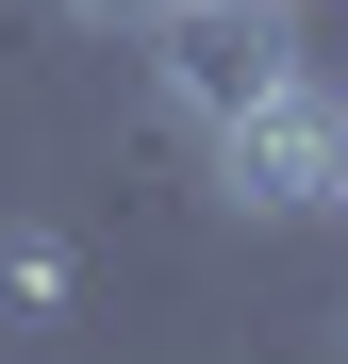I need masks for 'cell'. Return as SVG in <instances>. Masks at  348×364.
<instances>
[{
	"mask_svg": "<svg viewBox=\"0 0 348 364\" xmlns=\"http://www.w3.org/2000/svg\"><path fill=\"white\" fill-rule=\"evenodd\" d=\"M315 50H299V0H166L149 17V83L183 133H232L249 100H282Z\"/></svg>",
	"mask_w": 348,
	"mask_h": 364,
	"instance_id": "cell-1",
	"label": "cell"
},
{
	"mask_svg": "<svg viewBox=\"0 0 348 364\" xmlns=\"http://www.w3.org/2000/svg\"><path fill=\"white\" fill-rule=\"evenodd\" d=\"M149 17H166V0H149Z\"/></svg>",
	"mask_w": 348,
	"mask_h": 364,
	"instance_id": "cell-4",
	"label": "cell"
},
{
	"mask_svg": "<svg viewBox=\"0 0 348 364\" xmlns=\"http://www.w3.org/2000/svg\"><path fill=\"white\" fill-rule=\"evenodd\" d=\"M216 182H232V215H332L348 199V83H282V100H249L216 133Z\"/></svg>",
	"mask_w": 348,
	"mask_h": 364,
	"instance_id": "cell-2",
	"label": "cell"
},
{
	"mask_svg": "<svg viewBox=\"0 0 348 364\" xmlns=\"http://www.w3.org/2000/svg\"><path fill=\"white\" fill-rule=\"evenodd\" d=\"M0 315H67V249L50 232H0Z\"/></svg>",
	"mask_w": 348,
	"mask_h": 364,
	"instance_id": "cell-3",
	"label": "cell"
}]
</instances>
